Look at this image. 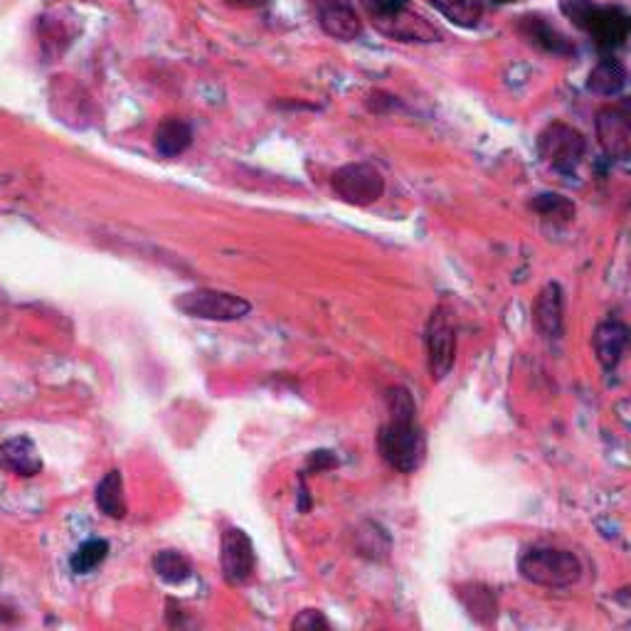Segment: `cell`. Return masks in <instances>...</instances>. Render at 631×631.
<instances>
[{"label": "cell", "instance_id": "6da1fadb", "mask_svg": "<svg viewBox=\"0 0 631 631\" xmlns=\"http://www.w3.org/2000/svg\"><path fill=\"white\" fill-rule=\"evenodd\" d=\"M390 420L377 434V447L390 469L400 474H415L424 454H427V437L417 420V407L407 387L387 390Z\"/></svg>", "mask_w": 631, "mask_h": 631}, {"label": "cell", "instance_id": "7a4b0ae2", "mask_svg": "<svg viewBox=\"0 0 631 631\" xmlns=\"http://www.w3.org/2000/svg\"><path fill=\"white\" fill-rule=\"evenodd\" d=\"M365 10L380 35L393 42L430 45V42L447 40L444 30L412 8L407 0H365Z\"/></svg>", "mask_w": 631, "mask_h": 631}, {"label": "cell", "instance_id": "3957f363", "mask_svg": "<svg viewBox=\"0 0 631 631\" xmlns=\"http://www.w3.org/2000/svg\"><path fill=\"white\" fill-rule=\"evenodd\" d=\"M562 15L585 30L602 50L622 48L629 38L631 20L619 6H597L592 0H560Z\"/></svg>", "mask_w": 631, "mask_h": 631}, {"label": "cell", "instance_id": "277c9868", "mask_svg": "<svg viewBox=\"0 0 631 631\" xmlns=\"http://www.w3.org/2000/svg\"><path fill=\"white\" fill-rule=\"evenodd\" d=\"M524 580L548 587V590H568L582 578V562L575 552L560 548H530L518 560Z\"/></svg>", "mask_w": 631, "mask_h": 631}, {"label": "cell", "instance_id": "5b68a950", "mask_svg": "<svg viewBox=\"0 0 631 631\" xmlns=\"http://www.w3.org/2000/svg\"><path fill=\"white\" fill-rule=\"evenodd\" d=\"M180 313L190 316V319L203 321H239L252 311V303L247 299L237 297L230 291H217V289H193L185 291L173 301Z\"/></svg>", "mask_w": 631, "mask_h": 631}, {"label": "cell", "instance_id": "8992f818", "mask_svg": "<svg viewBox=\"0 0 631 631\" xmlns=\"http://www.w3.org/2000/svg\"><path fill=\"white\" fill-rule=\"evenodd\" d=\"M331 188L339 198L353 208H370L375 205L385 193V178L377 166L368 161L345 163L333 173Z\"/></svg>", "mask_w": 631, "mask_h": 631}, {"label": "cell", "instance_id": "52a82bcc", "mask_svg": "<svg viewBox=\"0 0 631 631\" xmlns=\"http://www.w3.org/2000/svg\"><path fill=\"white\" fill-rule=\"evenodd\" d=\"M538 151L548 166L570 176V173L578 170L587 154V138L570 124L552 122L540 132Z\"/></svg>", "mask_w": 631, "mask_h": 631}, {"label": "cell", "instance_id": "ba28073f", "mask_svg": "<svg viewBox=\"0 0 631 631\" xmlns=\"http://www.w3.org/2000/svg\"><path fill=\"white\" fill-rule=\"evenodd\" d=\"M456 361V325L452 309L439 303L427 321V365L434 383H442L452 373Z\"/></svg>", "mask_w": 631, "mask_h": 631}, {"label": "cell", "instance_id": "9c48e42d", "mask_svg": "<svg viewBox=\"0 0 631 631\" xmlns=\"http://www.w3.org/2000/svg\"><path fill=\"white\" fill-rule=\"evenodd\" d=\"M223 575L227 585L242 587L255 578L257 552L242 528H225L223 532Z\"/></svg>", "mask_w": 631, "mask_h": 631}, {"label": "cell", "instance_id": "30bf717a", "mask_svg": "<svg viewBox=\"0 0 631 631\" xmlns=\"http://www.w3.org/2000/svg\"><path fill=\"white\" fill-rule=\"evenodd\" d=\"M311 10L325 35L339 42H353L363 35V18L351 0H311Z\"/></svg>", "mask_w": 631, "mask_h": 631}, {"label": "cell", "instance_id": "8fae6325", "mask_svg": "<svg viewBox=\"0 0 631 631\" xmlns=\"http://www.w3.org/2000/svg\"><path fill=\"white\" fill-rule=\"evenodd\" d=\"M597 141L609 158L627 161L631 154V118L627 104L604 106L597 114Z\"/></svg>", "mask_w": 631, "mask_h": 631}, {"label": "cell", "instance_id": "7c38bea8", "mask_svg": "<svg viewBox=\"0 0 631 631\" xmlns=\"http://www.w3.org/2000/svg\"><path fill=\"white\" fill-rule=\"evenodd\" d=\"M532 321L546 339H562L565 333V293L558 281H548L540 289L536 307H532Z\"/></svg>", "mask_w": 631, "mask_h": 631}, {"label": "cell", "instance_id": "4fadbf2b", "mask_svg": "<svg viewBox=\"0 0 631 631\" xmlns=\"http://www.w3.org/2000/svg\"><path fill=\"white\" fill-rule=\"evenodd\" d=\"M627 343H629V329L622 321H602L594 329L592 345L597 361H600L604 370H614L619 365L627 351Z\"/></svg>", "mask_w": 631, "mask_h": 631}, {"label": "cell", "instance_id": "5bb4252c", "mask_svg": "<svg viewBox=\"0 0 631 631\" xmlns=\"http://www.w3.org/2000/svg\"><path fill=\"white\" fill-rule=\"evenodd\" d=\"M0 469L15 476H38L42 472V459L35 442L15 437L0 444Z\"/></svg>", "mask_w": 631, "mask_h": 631}, {"label": "cell", "instance_id": "9a60e30c", "mask_svg": "<svg viewBox=\"0 0 631 631\" xmlns=\"http://www.w3.org/2000/svg\"><path fill=\"white\" fill-rule=\"evenodd\" d=\"M520 32H524V38L530 40L532 45H538L540 50H546V52H552V54H572L575 52V48L570 45V40L540 15L520 18Z\"/></svg>", "mask_w": 631, "mask_h": 631}, {"label": "cell", "instance_id": "2e32d148", "mask_svg": "<svg viewBox=\"0 0 631 631\" xmlns=\"http://www.w3.org/2000/svg\"><path fill=\"white\" fill-rule=\"evenodd\" d=\"M627 86V70L624 64L614 58H604L592 68L587 77V90L600 96H617Z\"/></svg>", "mask_w": 631, "mask_h": 631}, {"label": "cell", "instance_id": "e0dca14e", "mask_svg": "<svg viewBox=\"0 0 631 631\" xmlns=\"http://www.w3.org/2000/svg\"><path fill=\"white\" fill-rule=\"evenodd\" d=\"M193 144V128L180 118H168L156 128L154 146L163 158H178Z\"/></svg>", "mask_w": 631, "mask_h": 631}, {"label": "cell", "instance_id": "ac0fdd59", "mask_svg": "<svg viewBox=\"0 0 631 631\" xmlns=\"http://www.w3.org/2000/svg\"><path fill=\"white\" fill-rule=\"evenodd\" d=\"M94 500H96V506H100L102 514L108 518H114V520L124 518L128 514L122 472L114 469L102 478L100 486H96V492H94Z\"/></svg>", "mask_w": 631, "mask_h": 631}, {"label": "cell", "instance_id": "d6986e66", "mask_svg": "<svg viewBox=\"0 0 631 631\" xmlns=\"http://www.w3.org/2000/svg\"><path fill=\"white\" fill-rule=\"evenodd\" d=\"M459 600L466 607V612H469L476 622L482 624H492L496 619L498 612V602H496V594L488 590L484 585H464L459 587Z\"/></svg>", "mask_w": 631, "mask_h": 631}, {"label": "cell", "instance_id": "ffe728a7", "mask_svg": "<svg viewBox=\"0 0 631 631\" xmlns=\"http://www.w3.org/2000/svg\"><path fill=\"white\" fill-rule=\"evenodd\" d=\"M430 3L434 10H437V13H442L456 28L472 30L482 23V15H484L482 0H430Z\"/></svg>", "mask_w": 631, "mask_h": 631}, {"label": "cell", "instance_id": "44dd1931", "mask_svg": "<svg viewBox=\"0 0 631 631\" xmlns=\"http://www.w3.org/2000/svg\"><path fill=\"white\" fill-rule=\"evenodd\" d=\"M154 570L163 582L183 585L193 575V565L178 550H161L154 558Z\"/></svg>", "mask_w": 631, "mask_h": 631}, {"label": "cell", "instance_id": "7402d4cb", "mask_svg": "<svg viewBox=\"0 0 631 631\" xmlns=\"http://www.w3.org/2000/svg\"><path fill=\"white\" fill-rule=\"evenodd\" d=\"M106 555H108V542L102 538H92L74 550L70 568L74 575H90L106 560Z\"/></svg>", "mask_w": 631, "mask_h": 631}, {"label": "cell", "instance_id": "603a6c76", "mask_svg": "<svg viewBox=\"0 0 631 631\" xmlns=\"http://www.w3.org/2000/svg\"><path fill=\"white\" fill-rule=\"evenodd\" d=\"M530 205L542 217H555V220H562V223H570L575 217V205L568 198H562V195H555V193L538 195V198Z\"/></svg>", "mask_w": 631, "mask_h": 631}, {"label": "cell", "instance_id": "cb8c5ba5", "mask_svg": "<svg viewBox=\"0 0 631 631\" xmlns=\"http://www.w3.org/2000/svg\"><path fill=\"white\" fill-rule=\"evenodd\" d=\"M291 629H331V622L323 617L319 609H303V612L293 619Z\"/></svg>", "mask_w": 631, "mask_h": 631}, {"label": "cell", "instance_id": "d4e9b609", "mask_svg": "<svg viewBox=\"0 0 631 631\" xmlns=\"http://www.w3.org/2000/svg\"><path fill=\"white\" fill-rule=\"evenodd\" d=\"M227 3H232V6H262L265 0H227Z\"/></svg>", "mask_w": 631, "mask_h": 631}]
</instances>
